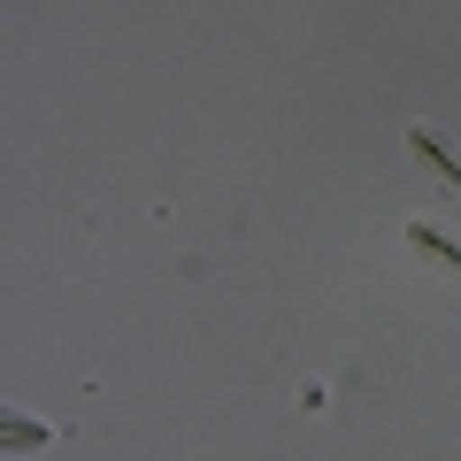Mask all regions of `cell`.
<instances>
[{"label":"cell","mask_w":461,"mask_h":461,"mask_svg":"<svg viewBox=\"0 0 461 461\" xmlns=\"http://www.w3.org/2000/svg\"><path fill=\"white\" fill-rule=\"evenodd\" d=\"M39 446H54V423H39L23 408H0V454H39Z\"/></svg>","instance_id":"obj_1"},{"label":"cell","mask_w":461,"mask_h":461,"mask_svg":"<svg viewBox=\"0 0 461 461\" xmlns=\"http://www.w3.org/2000/svg\"><path fill=\"white\" fill-rule=\"evenodd\" d=\"M408 247H415V254H430L438 269H454V277H461V239H454L446 223H408Z\"/></svg>","instance_id":"obj_3"},{"label":"cell","mask_w":461,"mask_h":461,"mask_svg":"<svg viewBox=\"0 0 461 461\" xmlns=\"http://www.w3.org/2000/svg\"><path fill=\"white\" fill-rule=\"evenodd\" d=\"M408 147L430 162V177H438V185H461V147H446V139L430 131V123H415V131H408Z\"/></svg>","instance_id":"obj_2"}]
</instances>
